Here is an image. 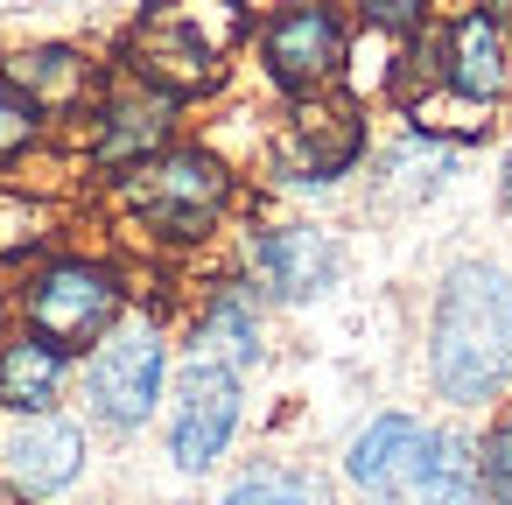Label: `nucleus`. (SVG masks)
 I'll list each match as a JSON object with an SVG mask.
<instances>
[{
	"mask_svg": "<svg viewBox=\"0 0 512 505\" xmlns=\"http://www.w3.org/2000/svg\"><path fill=\"white\" fill-rule=\"evenodd\" d=\"M218 505H323V484L295 463H253L218 491Z\"/></svg>",
	"mask_w": 512,
	"mask_h": 505,
	"instance_id": "nucleus-17",
	"label": "nucleus"
},
{
	"mask_svg": "<svg viewBox=\"0 0 512 505\" xmlns=\"http://www.w3.org/2000/svg\"><path fill=\"white\" fill-rule=\"evenodd\" d=\"M358 8H365L372 29H407V22H421V0H358Z\"/></svg>",
	"mask_w": 512,
	"mask_h": 505,
	"instance_id": "nucleus-21",
	"label": "nucleus"
},
{
	"mask_svg": "<svg viewBox=\"0 0 512 505\" xmlns=\"http://www.w3.org/2000/svg\"><path fill=\"white\" fill-rule=\"evenodd\" d=\"M414 498H421V505H491L484 470H477V442H470L463 428H435V435H428Z\"/></svg>",
	"mask_w": 512,
	"mask_h": 505,
	"instance_id": "nucleus-15",
	"label": "nucleus"
},
{
	"mask_svg": "<svg viewBox=\"0 0 512 505\" xmlns=\"http://www.w3.org/2000/svg\"><path fill=\"white\" fill-rule=\"evenodd\" d=\"M8 78L36 113H64V106H85V85H92V71H85V57L78 50H64V43H50V50H22L8 71Z\"/></svg>",
	"mask_w": 512,
	"mask_h": 505,
	"instance_id": "nucleus-16",
	"label": "nucleus"
},
{
	"mask_svg": "<svg viewBox=\"0 0 512 505\" xmlns=\"http://www.w3.org/2000/svg\"><path fill=\"white\" fill-rule=\"evenodd\" d=\"M190 358H211V365H225L239 379L267 358V330H260V309H253V288L246 281H232V288L211 295V309L190 330Z\"/></svg>",
	"mask_w": 512,
	"mask_h": 505,
	"instance_id": "nucleus-14",
	"label": "nucleus"
},
{
	"mask_svg": "<svg viewBox=\"0 0 512 505\" xmlns=\"http://www.w3.org/2000/svg\"><path fill=\"white\" fill-rule=\"evenodd\" d=\"M36 127H43V113L8 85V78H0V162H8V155H22L29 141H36Z\"/></svg>",
	"mask_w": 512,
	"mask_h": 505,
	"instance_id": "nucleus-20",
	"label": "nucleus"
},
{
	"mask_svg": "<svg viewBox=\"0 0 512 505\" xmlns=\"http://www.w3.org/2000/svg\"><path fill=\"white\" fill-rule=\"evenodd\" d=\"M428 421L421 414H372L351 442H344V477L365 491V498H400V491H414V477H421V456H428Z\"/></svg>",
	"mask_w": 512,
	"mask_h": 505,
	"instance_id": "nucleus-10",
	"label": "nucleus"
},
{
	"mask_svg": "<svg viewBox=\"0 0 512 505\" xmlns=\"http://www.w3.org/2000/svg\"><path fill=\"white\" fill-rule=\"evenodd\" d=\"M169 120H176V99L155 92V85H120L106 106H99V162L106 169H141L148 155L169 148Z\"/></svg>",
	"mask_w": 512,
	"mask_h": 505,
	"instance_id": "nucleus-12",
	"label": "nucleus"
},
{
	"mask_svg": "<svg viewBox=\"0 0 512 505\" xmlns=\"http://www.w3.org/2000/svg\"><path fill=\"white\" fill-rule=\"evenodd\" d=\"M78 386H85V414L113 435H141L162 400H169V344L148 316H120L92 358L78 365Z\"/></svg>",
	"mask_w": 512,
	"mask_h": 505,
	"instance_id": "nucleus-3",
	"label": "nucleus"
},
{
	"mask_svg": "<svg viewBox=\"0 0 512 505\" xmlns=\"http://www.w3.org/2000/svg\"><path fill=\"white\" fill-rule=\"evenodd\" d=\"M246 260H253V281L274 302H323L344 281V246L323 225H267Z\"/></svg>",
	"mask_w": 512,
	"mask_h": 505,
	"instance_id": "nucleus-9",
	"label": "nucleus"
},
{
	"mask_svg": "<svg viewBox=\"0 0 512 505\" xmlns=\"http://www.w3.org/2000/svg\"><path fill=\"white\" fill-rule=\"evenodd\" d=\"M239 36H246V0H155L134 36V78L169 99L204 92Z\"/></svg>",
	"mask_w": 512,
	"mask_h": 505,
	"instance_id": "nucleus-2",
	"label": "nucleus"
},
{
	"mask_svg": "<svg viewBox=\"0 0 512 505\" xmlns=\"http://www.w3.org/2000/svg\"><path fill=\"white\" fill-rule=\"evenodd\" d=\"M442 85H449L456 99H470V106L505 99L512 57H505V29H498L491 8H470V15H456V22L442 29Z\"/></svg>",
	"mask_w": 512,
	"mask_h": 505,
	"instance_id": "nucleus-11",
	"label": "nucleus"
},
{
	"mask_svg": "<svg viewBox=\"0 0 512 505\" xmlns=\"http://www.w3.org/2000/svg\"><path fill=\"white\" fill-rule=\"evenodd\" d=\"M498 197H505V211H512V148H505V162H498Z\"/></svg>",
	"mask_w": 512,
	"mask_h": 505,
	"instance_id": "nucleus-22",
	"label": "nucleus"
},
{
	"mask_svg": "<svg viewBox=\"0 0 512 505\" xmlns=\"http://www.w3.org/2000/svg\"><path fill=\"white\" fill-rule=\"evenodd\" d=\"M0 505H29V498H15V491H8V484H0Z\"/></svg>",
	"mask_w": 512,
	"mask_h": 505,
	"instance_id": "nucleus-23",
	"label": "nucleus"
},
{
	"mask_svg": "<svg viewBox=\"0 0 512 505\" xmlns=\"http://www.w3.org/2000/svg\"><path fill=\"white\" fill-rule=\"evenodd\" d=\"M64 386H71V351L64 344H50L36 330L0 344V414H57Z\"/></svg>",
	"mask_w": 512,
	"mask_h": 505,
	"instance_id": "nucleus-13",
	"label": "nucleus"
},
{
	"mask_svg": "<svg viewBox=\"0 0 512 505\" xmlns=\"http://www.w3.org/2000/svg\"><path fill=\"white\" fill-rule=\"evenodd\" d=\"M344 57H351V29H344V15L330 0H288V8H274L267 29H260V64L295 99L323 92L344 71Z\"/></svg>",
	"mask_w": 512,
	"mask_h": 505,
	"instance_id": "nucleus-7",
	"label": "nucleus"
},
{
	"mask_svg": "<svg viewBox=\"0 0 512 505\" xmlns=\"http://www.w3.org/2000/svg\"><path fill=\"white\" fill-rule=\"evenodd\" d=\"M505 344H512V295H505Z\"/></svg>",
	"mask_w": 512,
	"mask_h": 505,
	"instance_id": "nucleus-24",
	"label": "nucleus"
},
{
	"mask_svg": "<svg viewBox=\"0 0 512 505\" xmlns=\"http://www.w3.org/2000/svg\"><path fill=\"white\" fill-rule=\"evenodd\" d=\"M127 309V288L113 267L99 260H50L36 281H29V330L78 351V344H99Z\"/></svg>",
	"mask_w": 512,
	"mask_h": 505,
	"instance_id": "nucleus-6",
	"label": "nucleus"
},
{
	"mask_svg": "<svg viewBox=\"0 0 512 505\" xmlns=\"http://www.w3.org/2000/svg\"><path fill=\"white\" fill-rule=\"evenodd\" d=\"M505 295L512 281L491 260L449 267L428 323V379L449 407H484L512 379V344H505Z\"/></svg>",
	"mask_w": 512,
	"mask_h": 505,
	"instance_id": "nucleus-1",
	"label": "nucleus"
},
{
	"mask_svg": "<svg viewBox=\"0 0 512 505\" xmlns=\"http://www.w3.org/2000/svg\"><path fill=\"white\" fill-rule=\"evenodd\" d=\"M239 421H246V379L211 365V358H183L176 393H169V470L176 477H211L225 463Z\"/></svg>",
	"mask_w": 512,
	"mask_h": 505,
	"instance_id": "nucleus-5",
	"label": "nucleus"
},
{
	"mask_svg": "<svg viewBox=\"0 0 512 505\" xmlns=\"http://www.w3.org/2000/svg\"><path fill=\"white\" fill-rule=\"evenodd\" d=\"M449 169H456V148H442L435 134H407V141L386 148V162H379V176H386L400 197H435Z\"/></svg>",
	"mask_w": 512,
	"mask_h": 505,
	"instance_id": "nucleus-18",
	"label": "nucleus"
},
{
	"mask_svg": "<svg viewBox=\"0 0 512 505\" xmlns=\"http://www.w3.org/2000/svg\"><path fill=\"white\" fill-rule=\"evenodd\" d=\"M85 463H92V442H85V421L71 414H15L8 435H0V484L29 505L78 491Z\"/></svg>",
	"mask_w": 512,
	"mask_h": 505,
	"instance_id": "nucleus-8",
	"label": "nucleus"
},
{
	"mask_svg": "<svg viewBox=\"0 0 512 505\" xmlns=\"http://www.w3.org/2000/svg\"><path fill=\"white\" fill-rule=\"evenodd\" d=\"M477 470H484V491L491 505H512V407L491 421V435L477 442Z\"/></svg>",
	"mask_w": 512,
	"mask_h": 505,
	"instance_id": "nucleus-19",
	"label": "nucleus"
},
{
	"mask_svg": "<svg viewBox=\"0 0 512 505\" xmlns=\"http://www.w3.org/2000/svg\"><path fill=\"white\" fill-rule=\"evenodd\" d=\"M358 505H393V498H358Z\"/></svg>",
	"mask_w": 512,
	"mask_h": 505,
	"instance_id": "nucleus-25",
	"label": "nucleus"
},
{
	"mask_svg": "<svg viewBox=\"0 0 512 505\" xmlns=\"http://www.w3.org/2000/svg\"><path fill=\"white\" fill-rule=\"evenodd\" d=\"M127 211L141 225H155L162 239H197L218 225V211L232 204V169L204 148H162L141 169H127Z\"/></svg>",
	"mask_w": 512,
	"mask_h": 505,
	"instance_id": "nucleus-4",
	"label": "nucleus"
}]
</instances>
